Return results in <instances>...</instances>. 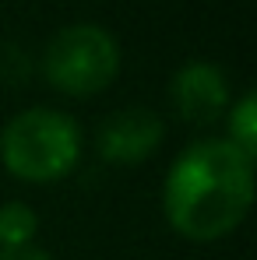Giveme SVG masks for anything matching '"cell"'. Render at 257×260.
Here are the masks:
<instances>
[{
	"label": "cell",
	"mask_w": 257,
	"mask_h": 260,
	"mask_svg": "<svg viewBox=\"0 0 257 260\" xmlns=\"http://www.w3.org/2000/svg\"><path fill=\"white\" fill-rule=\"evenodd\" d=\"M254 204V158L225 137L194 141L162 183V215L176 236L215 243L233 236Z\"/></svg>",
	"instance_id": "obj_1"
},
{
	"label": "cell",
	"mask_w": 257,
	"mask_h": 260,
	"mask_svg": "<svg viewBox=\"0 0 257 260\" xmlns=\"http://www.w3.org/2000/svg\"><path fill=\"white\" fill-rule=\"evenodd\" d=\"M81 127L74 116L36 106L7 120L0 130V162L25 183H56L81 162Z\"/></svg>",
	"instance_id": "obj_2"
},
{
	"label": "cell",
	"mask_w": 257,
	"mask_h": 260,
	"mask_svg": "<svg viewBox=\"0 0 257 260\" xmlns=\"http://www.w3.org/2000/svg\"><path fill=\"white\" fill-rule=\"evenodd\" d=\"M46 81L74 99L99 95L120 74V46L117 39L92 21H78L60 28L43 53Z\"/></svg>",
	"instance_id": "obj_3"
},
{
	"label": "cell",
	"mask_w": 257,
	"mask_h": 260,
	"mask_svg": "<svg viewBox=\"0 0 257 260\" xmlns=\"http://www.w3.org/2000/svg\"><path fill=\"white\" fill-rule=\"evenodd\" d=\"M166 137V120L155 109H120L102 120L95 134V151L109 166H137L159 151Z\"/></svg>",
	"instance_id": "obj_4"
},
{
	"label": "cell",
	"mask_w": 257,
	"mask_h": 260,
	"mask_svg": "<svg viewBox=\"0 0 257 260\" xmlns=\"http://www.w3.org/2000/svg\"><path fill=\"white\" fill-rule=\"evenodd\" d=\"M169 99L183 120L212 123L229 109V81H225L222 67H215L208 60H190L173 74Z\"/></svg>",
	"instance_id": "obj_5"
},
{
	"label": "cell",
	"mask_w": 257,
	"mask_h": 260,
	"mask_svg": "<svg viewBox=\"0 0 257 260\" xmlns=\"http://www.w3.org/2000/svg\"><path fill=\"white\" fill-rule=\"evenodd\" d=\"M229 144H236L243 155L257 158V95L247 91L240 102L229 106V134H225Z\"/></svg>",
	"instance_id": "obj_6"
},
{
	"label": "cell",
	"mask_w": 257,
	"mask_h": 260,
	"mask_svg": "<svg viewBox=\"0 0 257 260\" xmlns=\"http://www.w3.org/2000/svg\"><path fill=\"white\" fill-rule=\"evenodd\" d=\"M36 229H39V215L28 204L11 201L0 208V246H25L36 239Z\"/></svg>",
	"instance_id": "obj_7"
},
{
	"label": "cell",
	"mask_w": 257,
	"mask_h": 260,
	"mask_svg": "<svg viewBox=\"0 0 257 260\" xmlns=\"http://www.w3.org/2000/svg\"><path fill=\"white\" fill-rule=\"evenodd\" d=\"M0 260H53L43 246L25 243V246H0Z\"/></svg>",
	"instance_id": "obj_8"
}]
</instances>
